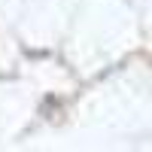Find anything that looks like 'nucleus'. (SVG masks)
I'll use <instances>...</instances> for the list:
<instances>
[]
</instances>
